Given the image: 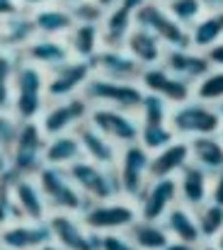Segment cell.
<instances>
[{
    "label": "cell",
    "mask_w": 223,
    "mask_h": 250,
    "mask_svg": "<svg viewBox=\"0 0 223 250\" xmlns=\"http://www.w3.org/2000/svg\"><path fill=\"white\" fill-rule=\"evenodd\" d=\"M44 146H46V134L41 131L39 119L17 122L15 136L7 146L10 170L17 177H22V175L34 177L44 166Z\"/></svg>",
    "instance_id": "6da1fadb"
},
{
    "label": "cell",
    "mask_w": 223,
    "mask_h": 250,
    "mask_svg": "<svg viewBox=\"0 0 223 250\" xmlns=\"http://www.w3.org/2000/svg\"><path fill=\"white\" fill-rule=\"evenodd\" d=\"M170 129L175 131L177 139H194V136H214L219 134L223 126V117L219 114L216 104H206L197 97L175 104L170 109L167 119Z\"/></svg>",
    "instance_id": "7a4b0ae2"
},
{
    "label": "cell",
    "mask_w": 223,
    "mask_h": 250,
    "mask_svg": "<svg viewBox=\"0 0 223 250\" xmlns=\"http://www.w3.org/2000/svg\"><path fill=\"white\" fill-rule=\"evenodd\" d=\"M80 221L92 233H126L134 226V221H139V209L136 202L126 197L90 202L80 211Z\"/></svg>",
    "instance_id": "3957f363"
},
{
    "label": "cell",
    "mask_w": 223,
    "mask_h": 250,
    "mask_svg": "<svg viewBox=\"0 0 223 250\" xmlns=\"http://www.w3.org/2000/svg\"><path fill=\"white\" fill-rule=\"evenodd\" d=\"M37 185L49 204L51 211H63V214H75L80 216V211L90 204L85 199V194L75 187L66 167H54V166H41V170L34 175Z\"/></svg>",
    "instance_id": "277c9868"
},
{
    "label": "cell",
    "mask_w": 223,
    "mask_h": 250,
    "mask_svg": "<svg viewBox=\"0 0 223 250\" xmlns=\"http://www.w3.org/2000/svg\"><path fill=\"white\" fill-rule=\"evenodd\" d=\"M143 87L139 81H114L107 76H92L85 87H82V97L90 104H102V107H114V109H124V112H139L141 100H143Z\"/></svg>",
    "instance_id": "5b68a950"
},
{
    "label": "cell",
    "mask_w": 223,
    "mask_h": 250,
    "mask_svg": "<svg viewBox=\"0 0 223 250\" xmlns=\"http://www.w3.org/2000/svg\"><path fill=\"white\" fill-rule=\"evenodd\" d=\"M90 107L92 104L82 97V92L63 97V100H49L39 117V126L46 134V139L59 136V134H71L80 124L87 122Z\"/></svg>",
    "instance_id": "8992f818"
},
{
    "label": "cell",
    "mask_w": 223,
    "mask_h": 250,
    "mask_svg": "<svg viewBox=\"0 0 223 250\" xmlns=\"http://www.w3.org/2000/svg\"><path fill=\"white\" fill-rule=\"evenodd\" d=\"M75 187L85 194L87 202H104V199H114L122 197L119 192V182L114 175V167L97 166L87 158H80L66 167Z\"/></svg>",
    "instance_id": "52a82bcc"
},
{
    "label": "cell",
    "mask_w": 223,
    "mask_h": 250,
    "mask_svg": "<svg viewBox=\"0 0 223 250\" xmlns=\"http://www.w3.org/2000/svg\"><path fill=\"white\" fill-rule=\"evenodd\" d=\"M148 167H150V153L139 141L119 148V158H117V166H114V175H117L122 197L134 199V202L139 199V194L143 192V187L148 185V180H150Z\"/></svg>",
    "instance_id": "ba28073f"
},
{
    "label": "cell",
    "mask_w": 223,
    "mask_h": 250,
    "mask_svg": "<svg viewBox=\"0 0 223 250\" xmlns=\"http://www.w3.org/2000/svg\"><path fill=\"white\" fill-rule=\"evenodd\" d=\"M134 22L143 29H148L150 34H155L165 49H184L189 46V29L182 27L167 10L162 2L148 0L141 10H136Z\"/></svg>",
    "instance_id": "9c48e42d"
},
{
    "label": "cell",
    "mask_w": 223,
    "mask_h": 250,
    "mask_svg": "<svg viewBox=\"0 0 223 250\" xmlns=\"http://www.w3.org/2000/svg\"><path fill=\"white\" fill-rule=\"evenodd\" d=\"M87 124L92 129H97L102 136H107L112 144H117L119 148L136 144L139 141V117L134 112H124V109H114V107H102V104H92L90 114H87Z\"/></svg>",
    "instance_id": "30bf717a"
},
{
    "label": "cell",
    "mask_w": 223,
    "mask_h": 250,
    "mask_svg": "<svg viewBox=\"0 0 223 250\" xmlns=\"http://www.w3.org/2000/svg\"><path fill=\"white\" fill-rule=\"evenodd\" d=\"M95 76L92 61L68 59L61 66L46 71V100H63L82 92L85 83Z\"/></svg>",
    "instance_id": "8fae6325"
},
{
    "label": "cell",
    "mask_w": 223,
    "mask_h": 250,
    "mask_svg": "<svg viewBox=\"0 0 223 250\" xmlns=\"http://www.w3.org/2000/svg\"><path fill=\"white\" fill-rule=\"evenodd\" d=\"M49 231L51 241L63 250H97L100 233H92L80 216L75 214H63V211H51L49 219Z\"/></svg>",
    "instance_id": "7c38bea8"
},
{
    "label": "cell",
    "mask_w": 223,
    "mask_h": 250,
    "mask_svg": "<svg viewBox=\"0 0 223 250\" xmlns=\"http://www.w3.org/2000/svg\"><path fill=\"white\" fill-rule=\"evenodd\" d=\"M180 202L177 180L175 177H153L136 199L139 219L143 221H162L165 214Z\"/></svg>",
    "instance_id": "4fadbf2b"
},
{
    "label": "cell",
    "mask_w": 223,
    "mask_h": 250,
    "mask_svg": "<svg viewBox=\"0 0 223 250\" xmlns=\"http://www.w3.org/2000/svg\"><path fill=\"white\" fill-rule=\"evenodd\" d=\"M139 85L143 87V92L162 97L170 107L192 100V85L187 83V81H182V78H177V76H172V73H170L167 68H162V66L141 68Z\"/></svg>",
    "instance_id": "5bb4252c"
},
{
    "label": "cell",
    "mask_w": 223,
    "mask_h": 250,
    "mask_svg": "<svg viewBox=\"0 0 223 250\" xmlns=\"http://www.w3.org/2000/svg\"><path fill=\"white\" fill-rule=\"evenodd\" d=\"M51 243V231L46 221H15L0 229V248L2 250H39Z\"/></svg>",
    "instance_id": "9a60e30c"
},
{
    "label": "cell",
    "mask_w": 223,
    "mask_h": 250,
    "mask_svg": "<svg viewBox=\"0 0 223 250\" xmlns=\"http://www.w3.org/2000/svg\"><path fill=\"white\" fill-rule=\"evenodd\" d=\"M162 68H167L172 76L187 81V83L194 87L197 81H202L209 71H211V63L206 59L204 51H197L192 46H184V49H165V56H162Z\"/></svg>",
    "instance_id": "2e32d148"
},
{
    "label": "cell",
    "mask_w": 223,
    "mask_h": 250,
    "mask_svg": "<svg viewBox=\"0 0 223 250\" xmlns=\"http://www.w3.org/2000/svg\"><path fill=\"white\" fill-rule=\"evenodd\" d=\"M90 61L97 76H107L114 81H139L141 73V66L129 56L124 46H102Z\"/></svg>",
    "instance_id": "e0dca14e"
},
{
    "label": "cell",
    "mask_w": 223,
    "mask_h": 250,
    "mask_svg": "<svg viewBox=\"0 0 223 250\" xmlns=\"http://www.w3.org/2000/svg\"><path fill=\"white\" fill-rule=\"evenodd\" d=\"M177 197L180 204L189 207L192 211H197L199 207H204L209 202V192H211V175L204 167L194 166L192 161L177 172Z\"/></svg>",
    "instance_id": "ac0fdd59"
},
{
    "label": "cell",
    "mask_w": 223,
    "mask_h": 250,
    "mask_svg": "<svg viewBox=\"0 0 223 250\" xmlns=\"http://www.w3.org/2000/svg\"><path fill=\"white\" fill-rule=\"evenodd\" d=\"M17 56L44 68V71H51V68L61 66L63 61L73 59L63 37H34Z\"/></svg>",
    "instance_id": "d6986e66"
},
{
    "label": "cell",
    "mask_w": 223,
    "mask_h": 250,
    "mask_svg": "<svg viewBox=\"0 0 223 250\" xmlns=\"http://www.w3.org/2000/svg\"><path fill=\"white\" fill-rule=\"evenodd\" d=\"M12 194H15V204H17L24 221H46L49 219L51 209H49L39 185H37V177H29V175L17 177L15 175Z\"/></svg>",
    "instance_id": "ffe728a7"
},
{
    "label": "cell",
    "mask_w": 223,
    "mask_h": 250,
    "mask_svg": "<svg viewBox=\"0 0 223 250\" xmlns=\"http://www.w3.org/2000/svg\"><path fill=\"white\" fill-rule=\"evenodd\" d=\"M32 15V22H34V29H37V37H63L73 29L75 17L71 12L68 5H61V2H49L44 7H37L29 12Z\"/></svg>",
    "instance_id": "44dd1931"
},
{
    "label": "cell",
    "mask_w": 223,
    "mask_h": 250,
    "mask_svg": "<svg viewBox=\"0 0 223 250\" xmlns=\"http://www.w3.org/2000/svg\"><path fill=\"white\" fill-rule=\"evenodd\" d=\"M75 136L80 141V151H82V158L97 163V166L104 167H114L117 166V158H119V146L112 144L107 136H102L97 129H92L87 122L80 124L75 129Z\"/></svg>",
    "instance_id": "7402d4cb"
},
{
    "label": "cell",
    "mask_w": 223,
    "mask_h": 250,
    "mask_svg": "<svg viewBox=\"0 0 223 250\" xmlns=\"http://www.w3.org/2000/svg\"><path fill=\"white\" fill-rule=\"evenodd\" d=\"M124 49L129 51V56L141 66V68H148V66H160L162 63V56H165V46L162 42L150 34L148 29L134 24V29L129 32L126 42H124Z\"/></svg>",
    "instance_id": "603a6c76"
},
{
    "label": "cell",
    "mask_w": 223,
    "mask_h": 250,
    "mask_svg": "<svg viewBox=\"0 0 223 250\" xmlns=\"http://www.w3.org/2000/svg\"><path fill=\"white\" fill-rule=\"evenodd\" d=\"M189 161H192L189 158V141L187 139H175L165 148L150 153V180L153 177H177V172Z\"/></svg>",
    "instance_id": "cb8c5ba5"
},
{
    "label": "cell",
    "mask_w": 223,
    "mask_h": 250,
    "mask_svg": "<svg viewBox=\"0 0 223 250\" xmlns=\"http://www.w3.org/2000/svg\"><path fill=\"white\" fill-rule=\"evenodd\" d=\"M34 37H37V29L29 12H20L0 22V51L20 54Z\"/></svg>",
    "instance_id": "d4e9b609"
},
{
    "label": "cell",
    "mask_w": 223,
    "mask_h": 250,
    "mask_svg": "<svg viewBox=\"0 0 223 250\" xmlns=\"http://www.w3.org/2000/svg\"><path fill=\"white\" fill-rule=\"evenodd\" d=\"M134 12L122 7V5H112L104 10L102 20H100V32H102V44L104 46H124L129 32L134 29Z\"/></svg>",
    "instance_id": "484cf974"
},
{
    "label": "cell",
    "mask_w": 223,
    "mask_h": 250,
    "mask_svg": "<svg viewBox=\"0 0 223 250\" xmlns=\"http://www.w3.org/2000/svg\"><path fill=\"white\" fill-rule=\"evenodd\" d=\"M160 224L165 226V231L170 233L172 241H184V243H192V246H202V233H199V226H197V216L189 207L177 202L165 214V219Z\"/></svg>",
    "instance_id": "4316f807"
},
{
    "label": "cell",
    "mask_w": 223,
    "mask_h": 250,
    "mask_svg": "<svg viewBox=\"0 0 223 250\" xmlns=\"http://www.w3.org/2000/svg\"><path fill=\"white\" fill-rule=\"evenodd\" d=\"M223 39V7L206 10L192 27H189V46L197 51H206L209 46Z\"/></svg>",
    "instance_id": "83f0119b"
},
{
    "label": "cell",
    "mask_w": 223,
    "mask_h": 250,
    "mask_svg": "<svg viewBox=\"0 0 223 250\" xmlns=\"http://www.w3.org/2000/svg\"><path fill=\"white\" fill-rule=\"evenodd\" d=\"M66 44H68L73 59L90 61V59L104 46V44H102L100 22H75L73 29L66 34Z\"/></svg>",
    "instance_id": "f1b7e54d"
},
{
    "label": "cell",
    "mask_w": 223,
    "mask_h": 250,
    "mask_svg": "<svg viewBox=\"0 0 223 250\" xmlns=\"http://www.w3.org/2000/svg\"><path fill=\"white\" fill-rule=\"evenodd\" d=\"M82 158L80 151V141L75 136V131L71 134H59V136H49L46 146H44V166L54 167H68L71 163Z\"/></svg>",
    "instance_id": "f546056e"
},
{
    "label": "cell",
    "mask_w": 223,
    "mask_h": 250,
    "mask_svg": "<svg viewBox=\"0 0 223 250\" xmlns=\"http://www.w3.org/2000/svg\"><path fill=\"white\" fill-rule=\"evenodd\" d=\"M189 158L194 166L204 167L209 175L219 172L223 167V141L219 139V134L189 139Z\"/></svg>",
    "instance_id": "4dcf8cb0"
},
{
    "label": "cell",
    "mask_w": 223,
    "mask_h": 250,
    "mask_svg": "<svg viewBox=\"0 0 223 250\" xmlns=\"http://www.w3.org/2000/svg\"><path fill=\"white\" fill-rule=\"evenodd\" d=\"M126 236L131 238V243L139 250H162L170 243V233L165 231V226L160 221H134V226L126 231Z\"/></svg>",
    "instance_id": "1f68e13d"
},
{
    "label": "cell",
    "mask_w": 223,
    "mask_h": 250,
    "mask_svg": "<svg viewBox=\"0 0 223 250\" xmlns=\"http://www.w3.org/2000/svg\"><path fill=\"white\" fill-rule=\"evenodd\" d=\"M197 216V226L202 233V241H214L223 231V207L216 202H206L204 207H199L194 211Z\"/></svg>",
    "instance_id": "d6a6232c"
},
{
    "label": "cell",
    "mask_w": 223,
    "mask_h": 250,
    "mask_svg": "<svg viewBox=\"0 0 223 250\" xmlns=\"http://www.w3.org/2000/svg\"><path fill=\"white\" fill-rule=\"evenodd\" d=\"M12 182H15V172L12 170L0 175V229H5L7 224L22 221V214H20V209L15 204Z\"/></svg>",
    "instance_id": "836d02e7"
},
{
    "label": "cell",
    "mask_w": 223,
    "mask_h": 250,
    "mask_svg": "<svg viewBox=\"0 0 223 250\" xmlns=\"http://www.w3.org/2000/svg\"><path fill=\"white\" fill-rule=\"evenodd\" d=\"M192 97H197L206 104L223 102V68H211L202 81H197L192 87Z\"/></svg>",
    "instance_id": "e575fe53"
},
{
    "label": "cell",
    "mask_w": 223,
    "mask_h": 250,
    "mask_svg": "<svg viewBox=\"0 0 223 250\" xmlns=\"http://www.w3.org/2000/svg\"><path fill=\"white\" fill-rule=\"evenodd\" d=\"M177 136L175 131L170 129V124H141V131H139V144L148 151L155 153L160 148H165L167 144H172Z\"/></svg>",
    "instance_id": "d590c367"
},
{
    "label": "cell",
    "mask_w": 223,
    "mask_h": 250,
    "mask_svg": "<svg viewBox=\"0 0 223 250\" xmlns=\"http://www.w3.org/2000/svg\"><path fill=\"white\" fill-rule=\"evenodd\" d=\"M170 109H172V107H170L162 97L146 92L143 100H141V107H139V112H136L139 124H167Z\"/></svg>",
    "instance_id": "8d00e7d4"
},
{
    "label": "cell",
    "mask_w": 223,
    "mask_h": 250,
    "mask_svg": "<svg viewBox=\"0 0 223 250\" xmlns=\"http://www.w3.org/2000/svg\"><path fill=\"white\" fill-rule=\"evenodd\" d=\"M165 5V10L182 24V27H192L209 7L202 2V0H167V2H162Z\"/></svg>",
    "instance_id": "74e56055"
},
{
    "label": "cell",
    "mask_w": 223,
    "mask_h": 250,
    "mask_svg": "<svg viewBox=\"0 0 223 250\" xmlns=\"http://www.w3.org/2000/svg\"><path fill=\"white\" fill-rule=\"evenodd\" d=\"M17 54L0 51V112H10L12 104V73L17 66Z\"/></svg>",
    "instance_id": "f35d334b"
},
{
    "label": "cell",
    "mask_w": 223,
    "mask_h": 250,
    "mask_svg": "<svg viewBox=\"0 0 223 250\" xmlns=\"http://www.w3.org/2000/svg\"><path fill=\"white\" fill-rule=\"evenodd\" d=\"M71 12H73L75 22H100L104 15V7H100L95 0H80L71 5Z\"/></svg>",
    "instance_id": "ab89813d"
},
{
    "label": "cell",
    "mask_w": 223,
    "mask_h": 250,
    "mask_svg": "<svg viewBox=\"0 0 223 250\" xmlns=\"http://www.w3.org/2000/svg\"><path fill=\"white\" fill-rule=\"evenodd\" d=\"M97 250H139L126 233H100Z\"/></svg>",
    "instance_id": "60d3db41"
},
{
    "label": "cell",
    "mask_w": 223,
    "mask_h": 250,
    "mask_svg": "<svg viewBox=\"0 0 223 250\" xmlns=\"http://www.w3.org/2000/svg\"><path fill=\"white\" fill-rule=\"evenodd\" d=\"M15 129H17V122L10 112H0V146H10L12 136H15Z\"/></svg>",
    "instance_id": "b9f144b4"
},
{
    "label": "cell",
    "mask_w": 223,
    "mask_h": 250,
    "mask_svg": "<svg viewBox=\"0 0 223 250\" xmlns=\"http://www.w3.org/2000/svg\"><path fill=\"white\" fill-rule=\"evenodd\" d=\"M209 202H216L223 207V167L219 172L211 175V192H209Z\"/></svg>",
    "instance_id": "7bdbcfd3"
},
{
    "label": "cell",
    "mask_w": 223,
    "mask_h": 250,
    "mask_svg": "<svg viewBox=\"0 0 223 250\" xmlns=\"http://www.w3.org/2000/svg\"><path fill=\"white\" fill-rule=\"evenodd\" d=\"M20 12H24V10H22V5L17 0H0V22L10 20V17H15Z\"/></svg>",
    "instance_id": "ee69618b"
},
{
    "label": "cell",
    "mask_w": 223,
    "mask_h": 250,
    "mask_svg": "<svg viewBox=\"0 0 223 250\" xmlns=\"http://www.w3.org/2000/svg\"><path fill=\"white\" fill-rule=\"evenodd\" d=\"M204 54H206V59H209L211 68H223V39L219 42V44L209 46Z\"/></svg>",
    "instance_id": "f6af8a7d"
},
{
    "label": "cell",
    "mask_w": 223,
    "mask_h": 250,
    "mask_svg": "<svg viewBox=\"0 0 223 250\" xmlns=\"http://www.w3.org/2000/svg\"><path fill=\"white\" fill-rule=\"evenodd\" d=\"M17 2L22 5V10H24V12H32V10L44 7V5H49V2H54V0H17Z\"/></svg>",
    "instance_id": "bcb514c9"
},
{
    "label": "cell",
    "mask_w": 223,
    "mask_h": 250,
    "mask_svg": "<svg viewBox=\"0 0 223 250\" xmlns=\"http://www.w3.org/2000/svg\"><path fill=\"white\" fill-rule=\"evenodd\" d=\"M146 2H148V0H117V5H122V7L131 10L134 15H136V10H141V7H143Z\"/></svg>",
    "instance_id": "7dc6e473"
},
{
    "label": "cell",
    "mask_w": 223,
    "mask_h": 250,
    "mask_svg": "<svg viewBox=\"0 0 223 250\" xmlns=\"http://www.w3.org/2000/svg\"><path fill=\"white\" fill-rule=\"evenodd\" d=\"M162 250H199V246H192V243H184V241H172V238H170V243H167Z\"/></svg>",
    "instance_id": "c3c4849f"
},
{
    "label": "cell",
    "mask_w": 223,
    "mask_h": 250,
    "mask_svg": "<svg viewBox=\"0 0 223 250\" xmlns=\"http://www.w3.org/2000/svg\"><path fill=\"white\" fill-rule=\"evenodd\" d=\"M10 170V161H7V148L0 146V175Z\"/></svg>",
    "instance_id": "681fc988"
},
{
    "label": "cell",
    "mask_w": 223,
    "mask_h": 250,
    "mask_svg": "<svg viewBox=\"0 0 223 250\" xmlns=\"http://www.w3.org/2000/svg\"><path fill=\"white\" fill-rule=\"evenodd\" d=\"M202 2H204L209 10H211V7H223V0H202Z\"/></svg>",
    "instance_id": "f907efd6"
},
{
    "label": "cell",
    "mask_w": 223,
    "mask_h": 250,
    "mask_svg": "<svg viewBox=\"0 0 223 250\" xmlns=\"http://www.w3.org/2000/svg\"><path fill=\"white\" fill-rule=\"evenodd\" d=\"M95 2H97L100 7H104V10H107V7H112V5H114L117 0H95Z\"/></svg>",
    "instance_id": "816d5d0a"
},
{
    "label": "cell",
    "mask_w": 223,
    "mask_h": 250,
    "mask_svg": "<svg viewBox=\"0 0 223 250\" xmlns=\"http://www.w3.org/2000/svg\"><path fill=\"white\" fill-rule=\"evenodd\" d=\"M214 246H216L219 250H223V231L219 233V236H216V238H214Z\"/></svg>",
    "instance_id": "f5cc1de1"
},
{
    "label": "cell",
    "mask_w": 223,
    "mask_h": 250,
    "mask_svg": "<svg viewBox=\"0 0 223 250\" xmlns=\"http://www.w3.org/2000/svg\"><path fill=\"white\" fill-rule=\"evenodd\" d=\"M39 250H63V248H59V246H56V243L51 241V243H46V246H41V248H39Z\"/></svg>",
    "instance_id": "db71d44e"
},
{
    "label": "cell",
    "mask_w": 223,
    "mask_h": 250,
    "mask_svg": "<svg viewBox=\"0 0 223 250\" xmlns=\"http://www.w3.org/2000/svg\"><path fill=\"white\" fill-rule=\"evenodd\" d=\"M54 2H61V5H68V7H71V5L80 2V0H54Z\"/></svg>",
    "instance_id": "11a10c76"
},
{
    "label": "cell",
    "mask_w": 223,
    "mask_h": 250,
    "mask_svg": "<svg viewBox=\"0 0 223 250\" xmlns=\"http://www.w3.org/2000/svg\"><path fill=\"white\" fill-rule=\"evenodd\" d=\"M199 250H219V248H216L214 243H209V241H206V246H202V248H199Z\"/></svg>",
    "instance_id": "9f6ffc18"
},
{
    "label": "cell",
    "mask_w": 223,
    "mask_h": 250,
    "mask_svg": "<svg viewBox=\"0 0 223 250\" xmlns=\"http://www.w3.org/2000/svg\"><path fill=\"white\" fill-rule=\"evenodd\" d=\"M216 109H219V114L223 117V102H219V104H216Z\"/></svg>",
    "instance_id": "6f0895ef"
},
{
    "label": "cell",
    "mask_w": 223,
    "mask_h": 250,
    "mask_svg": "<svg viewBox=\"0 0 223 250\" xmlns=\"http://www.w3.org/2000/svg\"><path fill=\"white\" fill-rule=\"evenodd\" d=\"M219 139H221V141H223V126H221V131H219Z\"/></svg>",
    "instance_id": "680465c9"
},
{
    "label": "cell",
    "mask_w": 223,
    "mask_h": 250,
    "mask_svg": "<svg viewBox=\"0 0 223 250\" xmlns=\"http://www.w3.org/2000/svg\"><path fill=\"white\" fill-rule=\"evenodd\" d=\"M158 2H167V0H158Z\"/></svg>",
    "instance_id": "91938a15"
},
{
    "label": "cell",
    "mask_w": 223,
    "mask_h": 250,
    "mask_svg": "<svg viewBox=\"0 0 223 250\" xmlns=\"http://www.w3.org/2000/svg\"><path fill=\"white\" fill-rule=\"evenodd\" d=\"M0 250H2V248H0Z\"/></svg>",
    "instance_id": "94428289"
}]
</instances>
